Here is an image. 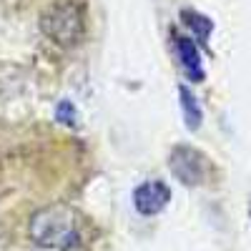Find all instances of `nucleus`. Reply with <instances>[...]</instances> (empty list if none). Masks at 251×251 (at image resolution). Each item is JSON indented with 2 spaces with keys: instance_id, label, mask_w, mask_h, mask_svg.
Returning <instances> with one entry per match:
<instances>
[{
  "instance_id": "obj_1",
  "label": "nucleus",
  "mask_w": 251,
  "mask_h": 251,
  "mask_svg": "<svg viewBox=\"0 0 251 251\" xmlns=\"http://www.w3.org/2000/svg\"><path fill=\"white\" fill-rule=\"evenodd\" d=\"M30 239L35 246L46 251H71L80 241L78 214L71 206L53 203L33 214L30 219Z\"/></svg>"
},
{
  "instance_id": "obj_2",
  "label": "nucleus",
  "mask_w": 251,
  "mask_h": 251,
  "mask_svg": "<svg viewBox=\"0 0 251 251\" xmlns=\"http://www.w3.org/2000/svg\"><path fill=\"white\" fill-rule=\"evenodd\" d=\"M40 28H43L55 43L60 46H73L83 33V13L80 5L71 3V0H58L53 3L43 18H40Z\"/></svg>"
},
{
  "instance_id": "obj_3",
  "label": "nucleus",
  "mask_w": 251,
  "mask_h": 251,
  "mask_svg": "<svg viewBox=\"0 0 251 251\" xmlns=\"http://www.w3.org/2000/svg\"><path fill=\"white\" fill-rule=\"evenodd\" d=\"M169 166H171V174L186 183V186H199L206 181V174H208V163H206V156L191 146H176L171 151V158H169Z\"/></svg>"
},
{
  "instance_id": "obj_4",
  "label": "nucleus",
  "mask_w": 251,
  "mask_h": 251,
  "mask_svg": "<svg viewBox=\"0 0 251 251\" xmlns=\"http://www.w3.org/2000/svg\"><path fill=\"white\" fill-rule=\"evenodd\" d=\"M171 201V188L163 181H146L136 186L133 191V206L141 216H156L161 214Z\"/></svg>"
},
{
  "instance_id": "obj_5",
  "label": "nucleus",
  "mask_w": 251,
  "mask_h": 251,
  "mask_svg": "<svg viewBox=\"0 0 251 251\" xmlns=\"http://www.w3.org/2000/svg\"><path fill=\"white\" fill-rule=\"evenodd\" d=\"M176 53H178V60H181L183 71L188 73V78L194 83H201L203 80V66H201V53H199L194 40L176 35Z\"/></svg>"
},
{
  "instance_id": "obj_6",
  "label": "nucleus",
  "mask_w": 251,
  "mask_h": 251,
  "mask_svg": "<svg viewBox=\"0 0 251 251\" xmlns=\"http://www.w3.org/2000/svg\"><path fill=\"white\" fill-rule=\"evenodd\" d=\"M178 98H181V111H183L186 128H188V131H196L199 126H201V118H203L196 96H194L191 91H188L186 86H181V88H178Z\"/></svg>"
},
{
  "instance_id": "obj_7",
  "label": "nucleus",
  "mask_w": 251,
  "mask_h": 251,
  "mask_svg": "<svg viewBox=\"0 0 251 251\" xmlns=\"http://www.w3.org/2000/svg\"><path fill=\"white\" fill-rule=\"evenodd\" d=\"M181 18L186 20V25L196 33V38L206 43L208 35H211V30H214V23H211V20H208L206 15H201V13H196V10H183Z\"/></svg>"
},
{
  "instance_id": "obj_8",
  "label": "nucleus",
  "mask_w": 251,
  "mask_h": 251,
  "mask_svg": "<svg viewBox=\"0 0 251 251\" xmlns=\"http://www.w3.org/2000/svg\"><path fill=\"white\" fill-rule=\"evenodd\" d=\"M55 121L71 126V128H75V126H78V113H75V106H73L71 100H60V103H58V108H55Z\"/></svg>"
}]
</instances>
